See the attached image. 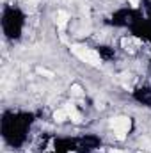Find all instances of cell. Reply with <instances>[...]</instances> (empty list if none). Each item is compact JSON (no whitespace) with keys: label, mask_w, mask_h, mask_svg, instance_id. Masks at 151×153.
Returning <instances> with one entry per match:
<instances>
[{"label":"cell","mask_w":151,"mask_h":153,"mask_svg":"<svg viewBox=\"0 0 151 153\" xmlns=\"http://www.w3.org/2000/svg\"><path fill=\"white\" fill-rule=\"evenodd\" d=\"M71 50H73V53L77 55V57H80L84 62H87V64H93V66H98L101 61H100V55L96 53V52H93V50H87V48H84V46H78V45H75V46H71Z\"/></svg>","instance_id":"obj_1"},{"label":"cell","mask_w":151,"mask_h":153,"mask_svg":"<svg viewBox=\"0 0 151 153\" xmlns=\"http://www.w3.org/2000/svg\"><path fill=\"white\" fill-rule=\"evenodd\" d=\"M130 127H132V121H130L128 118H116V119L112 121V128H114V132L117 134L119 139H123L125 134H128Z\"/></svg>","instance_id":"obj_2"},{"label":"cell","mask_w":151,"mask_h":153,"mask_svg":"<svg viewBox=\"0 0 151 153\" xmlns=\"http://www.w3.org/2000/svg\"><path fill=\"white\" fill-rule=\"evenodd\" d=\"M66 112H68V116H69V118H71L75 123H80V121H82V116L77 112V109H75L71 103H68V107H66Z\"/></svg>","instance_id":"obj_3"},{"label":"cell","mask_w":151,"mask_h":153,"mask_svg":"<svg viewBox=\"0 0 151 153\" xmlns=\"http://www.w3.org/2000/svg\"><path fill=\"white\" fill-rule=\"evenodd\" d=\"M66 21H68V14H66L64 11L57 12V27H59V29H64V27H66Z\"/></svg>","instance_id":"obj_4"},{"label":"cell","mask_w":151,"mask_h":153,"mask_svg":"<svg viewBox=\"0 0 151 153\" xmlns=\"http://www.w3.org/2000/svg\"><path fill=\"white\" fill-rule=\"evenodd\" d=\"M53 118H55V121H64L68 118V112L66 111H55L53 112Z\"/></svg>","instance_id":"obj_5"},{"label":"cell","mask_w":151,"mask_h":153,"mask_svg":"<svg viewBox=\"0 0 151 153\" xmlns=\"http://www.w3.org/2000/svg\"><path fill=\"white\" fill-rule=\"evenodd\" d=\"M71 89H73V94H75V96H80V94H82V87H80V86H73Z\"/></svg>","instance_id":"obj_6"},{"label":"cell","mask_w":151,"mask_h":153,"mask_svg":"<svg viewBox=\"0 0 151 153\" xmlns=\"http://www.w3.org/2000/svg\"><path fill=\"white\" fill-rule=\"evenodd\" d=\"M130 2H132V4H133V5H137V0H130Z\"/></svg>","instance_id":"obj_7"},{"label":"cell","mask_w":151,"mask_h":153,"mask_svg":"<svg viewBox=\"0 0 151 153\" xmlns=\"http://www.w3.org/2000/svg\"><path fill=\"white\" fill-rule=\"evenodd\" d=\"M110 153H121V152H117V150H112V152H110Z\"/></svg>","instance_id":"obj_8"},{"label":"cell","mask_w":151,"mask_h":153,"mask_svg":"<svg viewBox=\"0 0 151 153\" xmlns=\"http://www.w3.org/2000/svg\"><path fill=\"white\" fill-rule=\"evenodd\" d=\"M30 2H37V0H30Z\"/></svg>","instance_id":"obj_9"}]
</instances>
